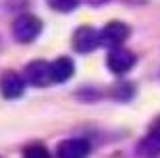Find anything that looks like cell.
Masks as SVG:
<instances>
[{
    "label": "cell",
    "instance_id": "6da1fadb",
    "mask_svg": "<svg viewBox=\"0 0 160 158\" xmlns=\"http://www.w3.org/2000/svg\"><path fill=\"white\" fill-rule=\"evenodd\" d=\"M42 32V20L34 14H20L12 22V36L16 42L30 44L34 42Z\"/></svg>",
    "mask_w": 160,
    "mask_h": 158
},
{
    "label": "cell",
    "instance_id": "7a4b0ae2",
    "mask_svg": "<svg viewBox=\"0 0 160 158\" xmlns=\"http://www.w3.org/2000/svg\"><path fill=\"white\" fill-rule=\"evenodd\" d=\"M134 64H136V54L132 50H128V48H124L122 44L112 46L106 56V66L114 74H126L134 68Z\"/></svg>",
    "mask_w": 160,
    "mask_h": 158
},
{
    "label": "cell",
    "instance_id": "3957f363",
    "mask_svg": "<svg viewBox=\"0 0 160 158\" xmlns=\"http://www.w3.org/2000/svg\"><path fill=\"white\" fill-rule=\"evenodd\" d=\"M128 36H130L128 24H124L120 20H112L100 30V44H102V46H108V48L120 46V44H124L128 40Z\"/></svg>",
    "mask_w": 160,
    "mask_h": 158
},
{
    "label": "cell",
    "instance_id": "277c9868",
    "mask_svg": "<svg viewBox=\"0 0 160 158\" xmlns=\"http://www.w3.org/2000/svg\"><path fill=\"white\" fill-rule=\"evenodd\" d=\"M24 80L32 86L44 88L52 84V74H50V62L48 60H32L28 62L24 70Z\"/></svg>",
    "mask_w": 160,
    "mask_h": 158
},
{
    "label": "cell",
    "instance_id": "5b68a950",
    "mask_svg": "<svg viewBox=\"0 0 160 158\" xmlns=\"http://www.w3.org/2000/svg\"><path fill=\"white\" fill-rule=\"evenodd\" d=\"M100 46V30L92 26H80L76 28L72 36V48L76 52H92Z\"/></svg>",
    "mask_w": 160,
    "mask_h": 158
},
{
    "label": "cell",
    "instance_id": "8992f818",
    "mask_svg": "<svg viewBox=\"0 0 160 158\" xmlns=\"http://www.w3.org/2000/svg\"><path fill=\"white\" fill-rule=\"evenodd\" d=\"M24 86H26L24 76H20L14 70H6L0 76V94L4 98H8V100H14V98L22 96Z\"/></svg>",
    "mask_w": 160,
    "mask_h": 158
},
{
    "label": "cell",
    "instance_id": "52a82bcc",
    "mask_svg": "<svg viewBox=\"0 0 160 158\" xmlns=\"http://www.w3.org/2000/svg\"><path fill=\"white\" fill-rule=\"evenodd\" d=\"M90 152V144L88 140H82V138H70V140H64L58 144L56 154L60 158H82Z\"/></svg>",
    "mask_w": 160,
    "mask_h": 158
},
{
    "label": "cell",
    "instance_id": "ba28073f",
    "mask_svg": "<svg viewBox=\"0 0 160 158\" xmlns=\"http://www.w3.org/2000/svg\"><path fill=\"white\" fill-rule=\"evenodd\" d=\"M50 74H52V82H66L74 74V62L68 56H58L56 60L50 62Z\"/></svg>",
    "mask_w": 160,
    "mask_h": 158
},
{
    "label": "cell",
    "instance_id": "9c48e42d",
    "mask_svg": "<svg viewBox=\"0 0 160 158\" xmlns=\"http://www.w3.org/2000/svg\"><path fill=\"white\" fill-rule=\"evenodd\" d=\"M138 152L140 154H160V132L150 130V134L140 142Z\"/></svg>",
    "mask_w": 160,
    "mask_h": 158
},
{
    "label": "cell",
    "instance_id": "30bf717a",
    "mask_svg": "<svg viewBox=\"0 0 160 158\" xmlns=\"http://www.w3.org/2000/svg\"><path fill=\"white\" fill-rule=\"evenodd\" d=\"M80 4V0H48V6L56 12H72Z\"/></svg>",
    "mask_w": 160,
    "mask_h": 158
},
{
    "label": "cell",
    "instance_id": "8fae6325",
    "mask_svg": "<svg viewBox=\"0 0 160 158\" xmlns=\"http://www.w3.org/2000/svg\"><path fill=\"white\" fill-rule=\"evenodd\" d=\"M24 154H26V156H50L48 154V150H44V148L42 146H36V144H32V146H28L26 148V150H24Z\"/></svg>",
    "mask_w": 160,
    "mask_h": 158
}]
</instances>
